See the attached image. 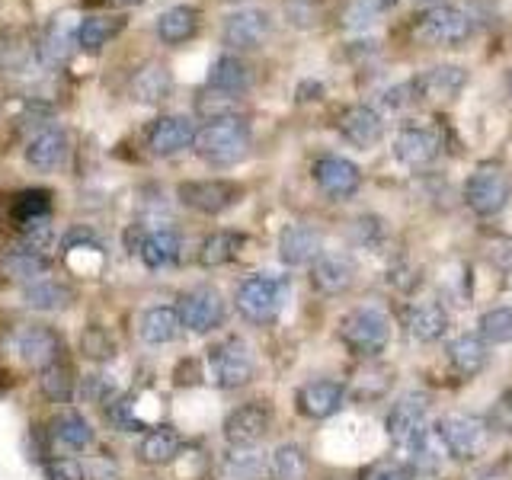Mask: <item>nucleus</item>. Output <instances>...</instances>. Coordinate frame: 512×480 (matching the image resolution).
<instances>
[{"mask_svg":"<svg viewBox=\"0 0 512 480\" xmlns=\"http://www.w3.org/2000/svg\"><path fill=\"white\" fill-rule=\"evenodd\" d=\"M0 269H4V276H10L13 282H36L42 276H48V269H52V263H48V256L32 250V247H16L10 250L4 260H0Z\"/></svg>","mask_w":512,"mask_h":480,"instance_id":"34","label":"nucleus"},{"mask_svg":"<svg viewBox=\"0 0 512 480\" xmlns=\"http://www.w3.org/2000/svg\"><path fill=\"white\" fill-rule=\"evenodd\" d=\"M365 480H410L404 468H397V464H378L375 471H368Z\"/></svg>","mask_w":512,"mask_h":480,"instance_id":"56","label":"nucleus"},{"mask_svg":"<svg viewBox=\"0 0 512 480\" xmlns=\"http://www.w3.org/2000/svg\"><path fill=\"white\" fill-rule=\"evenodd\" d=\"M186 439L180 436V429L173 426H154L144 432V439L138 442V458L144 464H154V468H160V464H170L176 455L183 452Z\"/></svg>","mask_w":512,"mask_h":480,"instance_id":"26","label":"nucleus"},{"mask_svg":"<svg viewBox=\"0 0 512 480\" xmlns=\"http://www.w3.org/2000/svg\"><path fill=\"white\" fill-rule=\"evenodd\" d=\"M288 16H292L295 26H311L314 23V10L308 7V0H295V4H288Z\"/></svg>","mask_w":512,"mask_h":480,"instance_id":"55","label":"nucleus"},{"mask_svg":"<svg viewBox=\"0 0 512 480\" xmlns=\"http://www.w3.org/2000/svg\"><path fill=\"white\" fill-rule=\"evenodd\" d=\"M173 93V77L164 64H144V68L132 77V96L144 106L164 103Z\"/></svg>","mask_w":512,"mask_h":480,"instance_id":"31","label":"nucleus"},{"mask_svg":"<svg viewBox=\"0 0 512 480\" xmlns=\"http://www.w3.org/2000/svg\"><path fill=\"white\" fill-rule=\"evenodd\" d=\"M365 384H372V388H368V394H365V400H375V397H381L384 391L391 388V372H388V368H378V365L362 368V372L356 375V388H352V391L359 394Z\"/></svg>","mask_w":512,"mask_h":480,"instance_id":"49","label":"nucleus"},{"mask_svg":"<svg viewBox=\"0 0 512 480\" xmlns=\"http://www.w3.org/2000/svg\"><path fill=\"white\" fill-rule=\"evenodd\" d=\"M196 141V125L186 116H160L154 119L151 132H148V148L157 157H176L192 148Z\"/></svg>","mask_w":512,"mask_h":480,"instance_id":"19","label":"nucleus"},{"mask_svg":"<svg viewBox=\"0 0 512 480\" xmlns=\"http://www.w3.org/2000/svg\"><path fill=\"white\" fill-rule=\"evenodd\" d=\"M52 436L61 448H68V452H84V448H90V442H93V429L77 410H64L55 416Z\"/></svg>","mask_w":512,"mask_h":480,"instance_id":"38","label":"nucleus"},{"mask_svg":"<svg viewBox=\"0 0 512 480\" xmlns=\"http://www.w3.org/2000/svg\"><path fill=\"white\" fill-rule=\"evenodd\" d=\"M378 10H375V4H372V0H356V4H352L349 10H346V26L349 29H368V26H372L375 20H378Z\"/></svg>","mask_w":512,"mask_h":480,"instance_id":"54","label":"nucleus"},{"mask_svg":"<svg viewBox=\"0 0 512 480\" xmlns=\"http://www.w3.org/2000/svg\"><path fill=\"white\" fill-rule=\"evenodd\" d=\"M413 103H416V90H413L410 80H404V84H394V87H388L381 93V106L388 112H404Z\"/></svg>","mask_w":512,"mask_h":480,"instance_id":"51","label":"nucleus"},{"mask_svg":"<svg viewBox=\"0 0 512 480\" xmlns=\"http://www.w3.org/2000/svg\"><path fill=\"white\" fill-rule=\"evenodd\" d=\"M13 218H16V224H29V221L52 218V196H48V192H39V189L23 192V196L16 199Z\"/></svg>","mask_w":512,"mask_h":480,"instance_id":"45","label":"nucleus"},{"mask_svg":"<svg viewBox=\"0 0 512 480\" xmlns=\"http://www.w3.org/2000/svg\"><path fill=\"white\" fill-rule=\"evenodd\" d=\"M464 202L474 215L493 218L500 215L509 202V180L500 173V167H480L471 173L468 186H464Z\"/></svg>","mask_w":512,"mask_h":480,"instance_id":"11","label":"nucleus"},{"mask_svg":"<svg viewBox=\"0 0 512 480\" xmlns=\"http://www.w3.org/2000/svg\"><path fill=\"white\" fill-rule=\"evenodd\" d=\"M80 397L87 400V404H109L112 397H116V384H112V378L109 375H103V372H90V375H84L80 378Z\"/></svg>","mask_w":512,"mask_h":480,"instance_id":"48","label":"nucleus"},{"mask_svg":"<svg viewBox=\"0 0 512 480\" xmlns=\"http://www.w3.org/2000/svg\"><path fill=\"white\" fill-rule=\"evenodd\" d=\"M288 301V282L272 272H256V276L244 279L237 285L234 304L250 324H272Z\"/></svg>","mask_w":512,"mask_h":480,"instance_id":"2","label":"nucleus"},{"mask_svg":"<svg viewBox=\"0 0 512 480\" xmlns=\"http://www.w3.org/2000/svg\"><path fill=\"white\" fill-rule=\"evenodd\" d=\"M20 231H23L26 247L39 250V253H45L48 247H52V240H55V231H52V218H42V221H29V224H20Z\"/></svg>","mask_w":512,"mask_h":480,"instance_id":"50","label":"nucleus"},{"mask_svg":"<svg viewBox=\"0 0 512 480\" xmlns=\"http://www.w3.org/2000/svg\"><path fill=\"white\" fill-rule=\"evenodd\" d=\"M304 471H308V455L295 442H285L269 455V474L276 480H301Z\"/></svg>","mask_w":512,"mask_h":480,"instance_id":"39","label":"nucleus"},{"mask_svg":"<svg viewBox=\"0 0 512 480\" xmlns=\"http://www.w3.org/2000/svg\"><path fill=\"white\" fill-rule=\"evenodd\" d=\"M413 4H420V7H436V4H442V0H413Z\"/></svg>","mask_w":512,"mask_h":480,"instance_id":"61","label":"nucleus"},{"mask_svg":"<svg viewBox=\"0 0 512 480\" xmlns=\"http://www.w3.org/2000/svg\"><path fill=\"white\" fill-rule=\"evenodd\" d=\"M196 154L205 160L208 167L215 170H228L247 157L250 151V125L244 116H228V119H215L196 128V141H192Z\"/></svg>","mask_w":512,"mask_h":480,"instance_id":"1","label":"nucleus"},{"mask_svg":"<svg viewBox=\"0 0 512 480\" xmlns=\"http://www.w3.org/2000/svg\"><path fill=\"white\" fill-rule=\"evenodd\" d=\"M372 4H375L378 13H384V10H391V7L397 4V0H372Z\"/></svg>","mask_w":512,"mask_h":480,"instance_id":"59","label":"nucleus"},{"mask_svg":"<svg viewBox=\"0 0 512 480\" xmlns=\"http://www.w3.org/2000/svg\"><path fill=\"white\" fill-rule=\"evenodd\" d=\"M109 4H116V7H138V4H144V0H109Z\"/></svg>","mask_w":512,"mask_h":480,"instance_id":"60","label":"nucleus"},{"mask_svg":"<svg viewBox=\"0 0 512 480\" xmlns=\"http://www.w3.org/2000/svg\"><path fill=\"white\" fill-rule=\"evenodd\" d=\"M356 279V263L346 253H320L311 266V282L320 295H343Z\"/></svg>","mask_w":512,"mask_h":480,"instance_id":"23","label":"nucleus"},{"mask_svg":"<svg viewBox=\"0 0 512 480\" xmlns=\"http://www.w3.org/2000/svg\"><path fill=\"white\" fill-rule=\"evenodd\" d=\"M324 96V87L317 84V80H304V84H298V100H320Z\"/></svg>","mask_w":512,"mask_h":480,"instance_id":"58","label":"nucleus"},{"mask_svg":"<svg viewBox=\"0 0 512 480\" xmlns=\"http://www.w3.org/2000/svg\"><path fill=\"white\" fill-rule=\"evenodd\" d=\"M122 29H125L122 16H106V13L84 16V20L77 23V48L80 52H103Z\"/></svg>","mask_w":512,"mask_h":480,"instance_id":"27","label":"nucleus"},{"mask_svg":"<svg viewBox=\"0 0 512 480\" xmlns=\"http://www.w3.org/2000/svg\"><path fill=\"white\" fill-rule=\"evenodd\" d=\"M247 237L240 231H215L202 240L199 247V263L208 266V269H218V266H228L234 256L244 250Z\"/></svg>","mask_w":512,"mask_h":480,"instance_id":"35","label":"nucleus"},{"mask_svg":"<svg viewBox=\"0 0 512 480\" xmlns=\"http://www.w3.org/2000/svg\"><path fill=\"white\" fill-rule=\"evenodd\" d=\"M208 368H212V378L221 391H234V388H244V384L253 381L256 356L244 340L228 336V340H221L208 349Z\"/></svg>","mask_w":512,"mask_h":480,"instance_id":"5","label":"nucleus"},{"mask_svg":"<svg viewBox=\"0 0 512 480\" xmlns=\"http://www.w3.org/2000/svg\"><path fill=\"white\" fill-rule=\"evenodd\" d=\"M45 477L48 480H84V468L74 461V458H52L45 461Z\"/></svg>","mask_w":512,"mask_h":480,"instance_id":"53","label":"nucleus"},{"mask_svg":"<svg viewBox=\"0 0 512 480\" xmlns=\"http://www.w3.org/2000/svg\"><path fill=\"white\" fill-rule=\"evenodd\" d=\"M471 480H512V471H509V464H487V468H480Z\"/></svg>","mask_w":512,"mask_h":480,"instance_id":"57","label":"nucleus"},{"mask_svg":"<svg viewBox=\"0 0 512 480\" xmlns=\"http://www.w3.org/2000/svg\"><path fill=\"white\" fill-rule=\"evenodd\" d=\"M74 298V292L68 285H64L61 279H52V276H42L36 282H29L23 288V301L29 304L32 311H61V308H68Z\"/></svg>","mask_w":512,"mask_h":480,"instance_id":"33","label":"nucleus"},{"mask_svg":"<svg viewBox=\"0 0 512 480\" xmlns=\"http://www.w3.org/2000/svg\"><path fill=\"white\" fill-rule=\"evenodd\" d=\"M439 148H442L439 135L432 128H420V125L400 128L394 138V157L404 167H429L439 157Z\"/></svg>","mask_w":512,"mask_h":480,"instance_id":"21","label":"nucleus"},{"mask_svg":"<svg viewBox=\"0 0 512 480\" xmlns=\"http://www.w3.org/2000/svg\"><path fill=\"white\" fill-rule=\"evenodd\" d=\"M39 58L36 48L26 39V32L20 29H7L0 32V77H13V80H36L39 77Z\"/></svg>","mask_w":512,"mask_h":480,"instance_id":"14","label":"nucleus"},{"mask_svg":"<svg viewBox=\"0 0 512 480\" xmlns=\"http://www.w3.org/2000/svg\"><path fill=\"white\" fill-rule=\"evenodd\" d=\"M346 404V384L333 381V378H317L308 381L304 388L295 394V407L311 416V420H327V416L340 413Z\"/></svg>","mask_w":512,"mask_h":480,"instance_id":"15","label":"nucleus"},{"mask_svg":"<svg viewBox=\"0 0 512 480\" xmlns=\"http://www.w3.org/2000/svg\"><path fill=\"white\" fill-rule=\"evenodd\" d=\"M416 90V100H455V96L468 84V71L461 64H436L416 77H410Z\"/></svg>","mask_w":512,"mask_h":480,"instance_id":"16","label":"nucleus"},{"mask_svg":"<svg viewBox=\"0 0 512 480\" xmlns=\"http://www.w3.org/2000/svg\"><path fill=\"white\" fill-rule=\"evenodd\" d=\"M445 330H448V317L436 301L413 304V308L407 311V333L413 336V340L436 343L445 336Z\"/></svg>","mask_w":512,"mask_h":480,"instance_id":"29","label":"nucleus"},{"mask_svg":"<svg viewBox=\"0 0 512 480\" xmlns=\"http://www.w3.org/2000/svg\"><path fill=\"white\" fill-rule=\"evenodd\" d=\"M439 442L452 458H477L487 445V420L474 413H448L439 420Z\"/></svg>","mask_w":512,"mask_h":480,"instance_id":"8","label":"nucleus"},{"mask_svg":"<svg viewBox=\"0 0 512 480\" xmlns=\"http://www.w3.org/2000/svg\"><path fill=\"white\" fill-rule=\"evenodd\" d=\"M314 180L330 199H349V196H356V189L362 186V173L352 160L327 154L314 164Z\"/></svg>","mask_w":512,"mask_h":480,"instance_id":"18","label":"nucleus"},{"mask_svg":"<svg viewBox=\"0 0 512 480\" xmlns=\"http://www.w3.org/2000/svg\"><path fill=\"white\" fill-rule=\"evenodd\" d=\"M192 109H196V116L202 122L228 119V116H237V96H228V93H218L212 87H205L202 93H196V100H192Z\"/></svg>","mask_w":512,"mask_h":480,"instance_id":"41","label":"nucleus"},{"mask_svg":"<svg viewBox=\"0 0 512 480\" xmlns=\"http://www.w3.org/2000/svg\"><path fill=\"white\" fill-rule=\"evenodd\" d=\"M13 346L23 356V362L39 368V372L48 365L61 362V356H64L61 336L45 324H20L13 330Z\"/></svg>","mask_w":512,"mask_h":480,"instance_id":"12","label":"nucleus"},{"mask_svg":"<svg viewBox=\"0 0 512 480\" xmlns=\"http://www.w3.org/2000/svg\"><path fill=\"white\" fill-rule=\"evenodd\" d=\"M413 36L423 45H436V48H452L461 45L474 36V16L461 7L452 4H436L426 7L413 23Z\"/></svg>","mask_w":512,"mask_h":480,"instance_id":"3","label":"nucleus"},{"mask_svg":"<svg viewBox=\"0 0 512 480\" xmlns=\"http://www.w3.org/2000/svg\"><path fill=\"white\" fill-rule=\"evenodd\" d=\"M74 48H77V26L68 23V16H58V20L48 23V29L42 32V39L36 45L39 68H45V71H61L64 64L71 61Z\"/></svg>","mask_w":512,"mask_h":480,"instance_id":"17","label":"nucleus"},{"mask_svg":"<svg viewBox=\"0 0 512 480\" xmlns=\"http://www.w3.org/2000/svg\"><path fill=\"white\" fill-rule=\"evenodd\" d=\"M484 343H512V308H493L477 320Z\"/></svg>","mask_w":512,"mask_h":480,"instance_id":"44","label":"nucleus"},{"mask_svg":"<svg viewBox=\"0 0 512 480\" xmlns=\"http://www.w3.org/2000/svg\"><path fill=\"white\" fill-rule=\"evenodd\" d=\"M340 135L356 148H372L384 135V116L375 106H352L340 116Z\"/></svg>","mask_w":512,"mask_h":480,"instance_id":"24","label":"nucleus"},{"mask_svg":"<svg viewBox=\"0 0 512 480\" xmlns=\"http://www.w3.org/2000/svg\"><path fill=\"white\" fill-rule=\"evenodd\" d=\"M106 423L112 429H119V432H144V429H148L135 416V400L128 394H116L109 400V404H106Z\"/></svg>","mask_w":512,"mask_h":480,"instance_id":"43","label":"nucleus"},{"mask_svg":"<svg viewBox=\"0 0 512 480\" xmlns=\"http://www.w3.org/2000/svg\"><path fill=\"white\" fill-rule=\"evenodd\" d=\"M442 445V442H439ZM436 445V439H432V432L420 442V445H413L407 448V461H410V468L416 474H436L439 471V464H442V448Z\"/></svg>","mask_w":512,"mask_h":480,"instance_id":"46","label":"nucleus"},{"mask_svg":"<svg viewBox=\"0 0 512 480\" xmlns=\"http://www.w3.org/2000/svg\"><path fill=\"white\" fill-rule=\"evenodd\" d=\"M320 253H324V237L311 224H288L279 237V260L292 269L314 266Z\"/></svg>","mask_w":512,"mask_h":480,"instance_id":"20","label":"nucleus"},{"mask_svg":"<svg viewBox=\"0 0 512 480\" xmlns=\"http://www.w3.org/2000/svg\"><path fill=\"white\" fill-rule=\"evenodd\" d=\"M269 426H272V410L263 400H250V404H240L237 410L228 413V420H224V442L231 448L260 445Z\"/></svg>","mask_w":512,"mask_h":480,"instance_id":"13","label":"nucleus"},{"mask_svg":"<svg viewBox=\"0 0 512 480\" xmlns=\"http://www.w3.org/2000/svg\"><path fill=\"white\" fill-rule=\"evenodd\" d=\"M269 32H272V16L260 7H244L224 16L221 39L234 52H256V48L266 45Z\"/></svg>","mask_w":512,"mask_h":480,"instance_id":"9","label":"nucleus"},{"mask_svg":"<svg viewBox=\"0 0 512 480\" xmlns=\"http://www.w3.org/2000/svg\"><path fill=\"white\" fill-rule=\"evenodd\" d=\"M199 29V10H192L186 4L170 7L157 16V39L164 45H183L196 36Z\"/></svg>","mask_w":512,"mask_h":480,"instance_id":"30","label":"nucleus"},{"mask_svg":"<svg viewBox=\"0 0 512 480\" xmlns=\"http://www.w3.org/2000/svg\"><path fill=\"white\" fill-rule=\"evenodd\" d=\"M224 468L234 480H266L269 474V455L256 445H244V448H231L228 458H224Z\"/></svg>","mask_w":512,"mask_h":480,"instance_id":"36","label":"nucleus"},{"mask_svg":"<svg viewBox=\"0 0 512 480\" xmlns=\"http://www.w3.org/2000/svg\"><path fill=\"white\" fill-rule=\"evenodd\" d=\"M176 317H180V327L189 333H212L224 324L228 308H224V298L218 288L212 285H196L183 292L173 304Z\"/></svg>","mask_w":512,"mask_h":480,"instance_id":"6","label":"nucleus"},{"mask_svg":"<svg viewBox=\"0 0 512 480\" xmlns=\"http://www.w3.org/2000/svg\"><path fill=\"white\" fill-rule=\"evenodd\" d=\"M340 333H343V343L356 352V356L375 359L391 343V320L381 308L365 304V308H356L352 314H346Z\"/></svg>","mask_w":512,"mask_h":480,"instance_id":"4","label":"nucleus"},{"mask_svg":"<svg viewBox=\"0 0 512 480\" xmlns=\"http://www.w3.org/2000/svg\"><path fill=\"white\" fill-rule=\"evenodd\" d=\"M506 87H509V93H512V71H509V80H506Z\"/></svg>","mask_w":512,"mask_h":480,"instance_id":"62","label":"nucleus"},{"mask_svg":"<svg viewBox=\"0 0 512 480\" xmlns=\"http://www.w3.org/2000/svg\"><path fill=\"white\" fill-rule=\"evenodd\" d=\"M42 394L48 400H55V404H68L71 394H74V372H71V365L68 362H55V365H48L42 368Z\"/></svg>","mask_w":512,"mask_h":480,"instance_id":"40","label":"nucleus"},{"mask_svg":"<svg viewBox=\"0 0 512 480\" xmlns=\"http://www.w3.org/2000/svg\"><path fill=\"white\" fill-rule=\"evenodd\" d=\"M64 157H68V135H64L58 125L39 128L26 144V164L39 173L58 170L64 164Z\"/></svg>","mask_w":512,"mask_h":480,"instance_id":"22","label":"nucleus"},{"mask_svg":"<svg viewBox=\"0 0 512 480\" xmlns=\"http://www.w3.org/2000/svg\"><path fill=\"white\" fill-rule=\"evenodd\" d=\"M180 317H176L173 308H167V304H157V308H148L141 314L138 320V333L144 343L151 346H164V343H173L176 336H180Z\"/></svg>","mask_w":512,"mask_h":480,"instance_id":"32","label":"nucleus"},{"mask_svg":"<svg viewBox=\"0 0 512 480\" xmlns=\"http://www.w3.org/2000/svg\"><path fill=\"white\" fill-rule=\"evenodd\" d=\"M388 436L391 442L407 452L429 436V397L426 394H404L388 413Z\"/></svg>","mask_w":512,"mask_h":480,"instance_id":"7","label":"nucleus"},{"mask_svg":"<svg viewBox=\"0 0 512 480\" xmlns=\"http://www.w3.org/2000/svg\"><path fill=\"white\" fill-rule=\"evenodd\" d=\"M349 240L356 247H362V250H372V253H378L381 247H384V240H388V228H384V221L381 218H375V215H362V218H356L349 224Z\"/></svg>","mask_w":512,"mask_h":480,"instance_id":"42","label":"nucleus"},{"mask_svg":"<svg viewBox=\"0 0 512 480\" xmlns=\"http://www.w3.org/2000/svg\"><path fill=\"white\" fill-rule=\"evenodd\" d=\"M487 429L512 432V391L496 397V404L490 407V416H487Z\"/></svg>","mask_w":512,"mask_h":480,"instance_id":"52","label":"nucleus"},{"mask_svg":"<svg viewBox=\"0 0 512 480\" xmlns=\"http://www.w3.org/2000/svg\"><path fill=\"white\" fill-rule=\"evenodd\" d=\"M448 359H452L458 375L474 378L480 368L487 365V343L474 333H464V336H458V340H452V346H448Z\"/></svg>","mask_w":512,"mask_h":480,"instance_id":"37","label":"nucleus"},{"mask_svg":"<svg viewBox=\"0 0 512 480\" xmlns=\"http://www.w3.org/2000/svg\"><path fill=\"white\" fill-rule=\"evenodd\" d=\"M208 87L218 93H228V96H240L253 87V74L237 55H221V58H215L212 71H208Z\"/></svg>","mask_w":512,"mask_h":480,"instance_id":"28","label":"nucleus"},{"mask_svg":"<svg viewBox=\"0 0 512 480\" xmlns=\"http://www.w3.org/2000/svg\"><path fill=\"white\" fill-rule=\"evenodd\" d=\"M138 253H141V263L148 269H167V266H176L183 256V237L170 231V228H154L141 237L138 244Z\"/></svg>","mask_w":512,"mask_h":480,"instance_id":"25","label":"nucleus"},{"mask_svg":"<svg viewBox=\"0 0 512 480\" xmlns=\"http://www.w3.org/2000/svg\"><path fill=\"white\" fill-rule=\"evenodd\" d=\"M176 199L199 215H221L240 202V186L231 180H186L176 186Z\"/></svg>","mask_w":512,"mask_h":480,"instance_id":"10","label":"nucleus"},{"mask_svg":"<svg viewBox=\"0 0 512 480\" xmlns=\"http://www.w3.org/2000/svg\"><path fill=\"white\" fill-rule=\"evenodd\" d=\"M80 349L93 362H109L116 356V343H112V336L103 327H87L84 336H80Z\"/></svg>","mask_w":512,"mask_h":480,"instance_id":"47","label":"nucleus"}]
</instances>
